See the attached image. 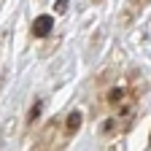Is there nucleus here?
Segmentation results:
<instances>
[{
	"label": "nucleus",
	"instance_id": "nucleus-1",
	"mask_svg": "<svg viewBox=\"0 0 151 151\" xmlns=\"http://www.w3.org/2000/svg\"><path fill=\"white\" fill-rule=\"evenodd\" d=\"M81 122H84V116L78 111H70L60 119H51L41 129V135H38V140L32 143L30 151H62L70 143V138H76V132L81 129Z\"/></svg>",
	"mask_w": 151,
	"mask_h": 151
},
{
	"label": "nucleus",
	"instance_id": "nucleus-2",
	"mask_svg": "<svg viewBox=\"0 0 151 151\" xmlns=\"http://www.w3.org/2000/svg\"><path fill=\"white\" fill-rule=\"evenodd\" d=\"M51 27H54V16L43 14V16H38L35 22H32V35L43 38V35H49V32H51Z\"/></svg>",
	"mask_w": 151,
	"mask_h": 151
},
{
	"label": "nucleus",
	"instance_id": "nucleus-3",
	"mask_svg": "<svg viewBox=\"0 0 151 151\" xmlns=\"http://www.w3.org/2000/svg\"><path fill=\"white\" fill-rule=\"evenodd\" d=\"M146 3H148V0H129V3H127V14H124V24H127V22H132V16H135Z\"/></svg>",
	"mask_w": 151,
	"mask_h": 151
},
{
	"label": "nucleus",
	"instance_id": "nucleus-4",
	"mask_svg": "<svg viewBox=\"0 0 151 151\" xmlns=\"http://www.w3.org/2000/svg\"><path fill=\"white\" fill-rule=\"evenodd\" d=\"M65 3L68 0H57V11H65Z\"/></svg>",
	"mask_w": 151,
	"mask_h": 151
},
{
	"label": "nucleus",
	"instance_id": "nucleus-5",
	"mask_svg": "<svg viewBox=\"0 0 151 151\" xmlns=\"http://www.w3.org/2000/svg\"><path fill=\"white\" fill-rule=\"evenodd\" d=\"M94 3H97V0H94Z\"/></svg>",
	"mask_w": 151,
	"mask_h": 151
}]
</instances>
